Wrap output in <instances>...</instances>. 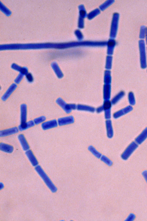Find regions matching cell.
I'll return each instance as SVG.
<instances>
[{"label":"cell","mask_w":147,"mask_h":221,"mask_svg":"<svg viewBox=\"0 0 147 221\" xmlns=\"http://www.w3.org/2000/svg\"><path fill=\"white\" fill-rule=\"evenodd\" d=\"M57 125V121L54 119L43 122L41 126L43 129L46 130L56 127Z\"/></svg>","instance_id":"obj_4"},{"label":"cell","mask_w":147,"mask_h":221,"mask_svg":"<svg viewBox=\"0 0 147 221\" xmlns=\"http://www.w3.org/2000/svg\"><path fill=\"white\" fill-rule=\"evenodd\" d=\"M1 150L8 153H12L13 150V148L11 145L3 143L0 144Z\"/></svg>","instance_id":"obj_10"},{"label":"cell","mask_w":147,"mask_h":221,"mask_svg":"<svg viewBox=\"0 0 147 221\" xmlns=\"http://www.w3.org/2000/svg\"><path fill=\"white\" fill-rule=\"evenodd\" d=\"M138 146V144L136 142H131L122 153L121 155L122 158L125 160L127 159Z\"/></svg>","instance_id":"obj_2"},{"label":"cell","mask_w":147,"mask_h":221,"mask_svg":"<svg viewBox=\"0 0 147 221\" xmlns=\"http://www.w3.org/2000/svg\"><path fill=\"white\" fill-rule=\"evenodd\" d=\"M136 218L135 215L133 213H130L125 220V221H131L134 220Z\"/></svg>","instance_id":"obj_13"},{"label":"cell","mask_w":147,"mask_h":221,"mask_svg":"<svg viewBox=\"0 0 147 221\" xmlns=\"http://www.w3.org/2000/svg\"><path fill=\"white\" fill-rule=\"evenodd\" d=\"M142 175L147 183V170L144 171L142 172Z\"/></svg>","instance_id":"obj_17"},{"label":"cell","mask_w":147,"mask_h":221,"mask_svg":"<svg viewBox=\"0 0 147 221\" xmlns=\"http://www.w3.org/2000/svg\"><path fill=\"white\" fill-rule=\"evenodd\" d=\"M18 138L23 150L25 151L29 150L30 146L24 135H19Z\"/></svg>","instance_id":"obj_6"},{"label":"cell","mask_w":147,"mask_h":221,"mask_svg":"<svg viewBox=\"0 0 147 221\" xmlns=\"http://www.w3.org/2000/svg\"><path fill=\"white\" fill-rule=\"evenodd\" d=\"M115 44V41L114 40H111L108 42L107 44L108 46H114Z\"/></svg>","instance_id":"obj_18"},{"label":"cell","mask_w":147,"mask_h":221,"mask_svg":"<svg viewBox=\"0 0 147 221\" xmlns=\"http://www.w3.org/2000/svg\"><path fill=\"white\" fill-rule=\"evenodd\" d=\"M18 132V128L16 127H14L1 131H0V136L1 137L7 136L16 133Z\"/></svg>","instance_id":"obj_3"},{"label":"cell","mask_w":147,"mask_h":221,"mask_svg":"<svg viewBox=\"0 0 147 221\" xmlns=\"http://www.w3.org/2000/svg\"><path fill=\"white\" fill-rule=\"evenodd\" d=\"M26 77L27 80L30 82H31L33 81V77L31 73H27L26 75Z\"/></svg>","instance_id":"obj_14"},{"label":"cell","mask_w":147,"mask_h":221,"mask_svg":"<svg viewBox=\"0 0 147 221\" xmlns=\"http://www.w3.org/2000/svg\"><path fill=\"white\" fill-rule=\"evenodd\" d=\"M46 119L45 116H42L35 119L34 121L35 124L38 125L44 121Z\"/></svg>","instance_id":"obj_12"},{"label":"cell","mask_w":147,"mask_h":221,"mask_svg":"<svg viewBox=\"0 0 147 221\" xmlns=\"http://www.w3.org/2000/svg\"><path fill=\"white\" fill-rule=\"evenodd\" d=\"M23 75V74L20 73L15 80V82L17 83H19L22 79Z\"/></svg>","instance_id":"obj_16"},{"label":"cell","mask_w":147,"mask_h":221,"mask_svg":"<svg viewBox=\"0 0 147 221\" xmlns=\"http://www.w3.org/2000/svg\"><path fill=\"white\" fill-rule=\"evenodd\" d=\"M16 87L17 85L15 84H12L3 96L2 97V99L4 100H6L11 95V94L13 90H14Z\"/></svg>","instance_id":"obj_11"},{"label":"cell","mask_w":147,"mask_h":221,"mask_svg":"<svg viewBox=\"0 0 147 221\" xmlns=\"http://www.w3.org/2000/svg\"><path fill=\"white\" fill-rule=\"evenodd\" d=\"M80 15L82 16H85L86 12L85 11L83 10H81L80 11Z\"/></svg>","instance_id":"obj_19"},{"label":"cell","mask_w":147,"mask_h":221,"mask_svg":"<svg viewBox=\"0 0 147 221\" xmlns=\"http://www.w3.org/2000/svg\"><path fill=\"white\" fill-rule=\"evenodd\" d=\"M147 138V127L145 128L135 139L136 142L138 144L142 143Z\"/></svg>","instance_id":"obj_8"},{"label":"cell","mask_w":147,"mask_h":221,"mask_svg":"<svg viewBox=\"0 0 147 221\" xmlns=\"http://www.w3.org/2000/svg\"><path fill=\"white\" fill-rule=\"evenodd\" d=\"M35 169L51 191L53 193L56 192L57 190L56 187L53 184L41 166L40 165H38L36 167Z\"/></svg>","instance_id":"obj_1"},{"label":"cell","mask_w":147,"mask_h":221,"mask_svg":"<svg viewBox=\"0 0 147 221\" xmlns=\"http://www.w3.org/2000/svg\"><path fill=\"white\" fill-rule=\"evenodd\" d=\"M25 153L32 165L34 166H36L38 162L32 151L29 150L26 152Z\"/></svg>","instance_id":"obj_5"},{"label":"cell","mask_w":147,"mask_h":221,"mask_svg":"<svg viewBox=\"0 0 147 221\" xmlns=\"http://www.w3.org/2000/svg\"><path fill=\"white\" fill-rule=\"evenodd\" d=\"M21 123H23L26 122L27 119V107L26 105L25 104H22L21 106Z\"/></svg>","instance_id":"obj_7"},{"label":"cell","mask_w":147,"mask_h":221,"mask_svg":"<svg viewBox=\"0 0 147 221\" xmlns=\"http://www.w3.org/2000/svg\"><path fill=\"white\" fill-rule=\"evenodd\" d=\"M104 108L105 109H108L110 108L111 106L110 102L109 101L105 102L104 105Z\"/></svg>","instance_id":"obj_15"},{"label":"cell","mask_w":147,"mask_h":221,"mask_svg":"<svg viewBox=\"0 0 147 221\" xmlns=\"http://www.w3.org/2000/svg\"><path fill=\"white\" fill-rule=\"evenodd\" d=\"M34 121L31 120L23 123H20L18 126V129L20 131H22L34 126Z\"/></svg>","instance_id":"obj_9"}]
</instances>
